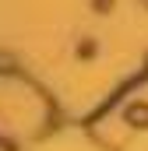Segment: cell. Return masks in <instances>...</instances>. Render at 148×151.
Wrapping results in <instances>:
<instances>
[{"mask_svg": "<svg viewBox=\"0 0 148 151\" xmlns=\"http://www.w3.org/2000/svg\"><path fill=\"white\" fill-rule=\"evenodd\" d=\"M127 119H131L134 127H148V106H134V109L127 113Z\"/></svg>", "mask_w": 148, "mask_h": 151, "instance_id": "obj_1", "label": "cell"}]
</instances>
